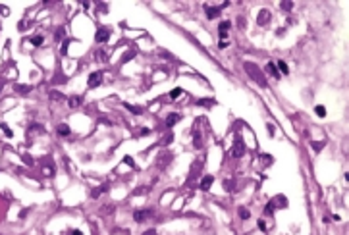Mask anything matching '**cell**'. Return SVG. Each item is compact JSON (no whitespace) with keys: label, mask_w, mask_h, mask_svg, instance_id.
Masks as SVG:
<instances>
[{"label":"cell","mask_w":349,"mask_h":235,"mask_svg":"<svg viewBox=\"0 0 349 235\" xmlns=\"http://www.w3.org/2000/svg\"><path fill=\"white\" fill-rule=\"evenodd\" d=\"M123 160H126V164H129V166H133V158H129V156H126V158H123Z\"/></svg>","instance_id":"27"},{"label":"cell","mask_w":349,"mask_h":235,"mask_svg":"<svg viewBox=\"0 0 349 235\" xmlns=\"http://www.w3.org/2000/svg\"><path fill=\"white\" fill-rule=\"evenodd\" d=\"M64 35H66V29H64V27H58V29H56L54 39H56V41H60V39H64Z\"/></svg>","instance_id":"17"},{"label":"cell","mask_w":349,"mask_h":235,"mask_svg":"<svg viewBox=\"0 0 349 235\" xmlns=\"http://www.w3.org/2000/svg\"><path fill=\"white\" fill-rule=\"evenodd\" d=\"M31 44H33V47H41V44H42V37H41V35L33 37V39H31Z\"/></svg>","instance_id":"18"},{"label":"cell","mask_w":349,"mask_h":235,"mask_svg":"<svg viewBox=\"0 0 349 235\" xmlns=\"http://www.w3.org/2000/svg\"><path fill=\"white\" fill-rule=\"evenodd\" d=\"M177 121H179V114H170V116L166 118V125H168V127H172V125L177 124Z\"/></svg>","instance_id":"11"},{"label":"cell","mask_w":349,"mask_h":235,"mask_svg":"<svg viewBox=\"0 0 349 235\" xmlns=\"http://www.w3.org/2000/svg\"><path fill=\"white\" fill-rule=\"evenodd\" d=\"M126 108H127L129 112H133V114H143V110H141V108H137V106H131V104H126Z\"/></svg>","instance_id":"20"},{"label":"cell","mask_w":349,"mask_h":235,"mask_svg":"<svg viewBox=\"0 0 349 235\" xmlns=\"http://www.w3.org/2000/svg\"><path fill=\"white\" fill-rule=\"evenodd\" d=\"M245 70L249 71V75H251V77H253V79H255L258 85H261V87H266V79H264L261 73H258V68H257V66H253V64H245Z\"/></svg>","instance_id":"1"},{"label":"cell","mask_w":349,"mask_h":235,"mask_svg":"<svg viewBox=\"0 0 349 235\" xmlns=\"http://www.w3.org/2000/svg\"><path fill=\"white\" fill-rule=\"evenodd\" d=\"M276 68L282 71V73H289V68H287V64L284 62V60H278V64H276Z\"/></svg>","instance_id":"12"},{"label":"cell","mask_w":349,"mask_h":235,"mask_svg":"<svg viewBox=\"0 0 349 235\" xmlns=\"http://www.w3.org/2000/svg\"><path fill=\"white\" fill-rule=\"evenodd\" d=\"M257 21H258V25H266L268 21H270V12H268V10H261V12H258Z\"/></svg>","instance_id":"4"},{"label":"cell","mask_w":349,"mask_h":235,"mask_svg":"<svg viewBox=\"0 0 349 235\" xmlns=\"http://www.w3.org/2000/svg\"><path fill=\"white\" fill-rule=\"evenodd\" d=\"M224 187H226V191H230V189L233 187V183H230V181H226V183H224Z\"/></svg>","instance_id":"26"},{"label":"cell","mask_w":349,"mask_h":235,"mask_svg":"<svg viewBox=\"0 0 349 235\" xmlns=\"http://www.w3.org/2000/svg\"><path fill=\"white\" fill-rule=\"evenodd\" d=\"M201 104H202V106H210V104H212V100H208V98H202V100H199V106H201Z\"/></svg>","instance_id":"24"},{"label":"cell","mask_w":349,"mask_h":235,"mask_svg":"<svg viewBox=\"0 0 349 235\" xmlns=\"http://www.w3.org/2000/svg\"><path fill=\"white\" fill-rule=\"evenodd\" d=\"M0 127H2V129H4V133H6V135H8V137H12V131H10V127H8L6 124H0Z\"/></svg>","instance_id":"23"},{"label":"cell","mask_w":349,"mask_h":235,"mask_svg":"<svg viewBox=\"0 0 349 235\" xmlns=\"http://www.w3.org/2000/svg\"><path fill=\"white\" fill-rule=\"evenodd\" d=\"M152 216V210L151 208H145V210H135V214H133V220L135 222H145L147 218Z\"/></svg>","instance_id":"2"},{"label":"cell","mask_w":349,"mask_h":235,"mask_svg":"<svg viewBox=\"0 0 349 235\" xmlns=\"http://www.w3.org/2000/svg\"><path fill=\"white\" fill-rule=\"evenodd\" d=\"M95 39H97V42H106V41L110 39V31H108V29H98Z\"/></svg>","instance_id":"5"},{"label":"cell","mask_w":349,"mask_h":235,"mask_svg":"<svg viewBox=\"0 0 349 235\" xmlns=\"http://www.w3.org/2000/svg\"><path fill=\"white\" fill-rule=\"evenodd\" d=\"M233 156H237V158H239V156H243V143L237 139V141H235V147H233Z\"/></svg>","instance_id":"10"},{"label":"cell","mask_w":349,"mask_h":235,"mask_svg":"<svg viewBox=\"0 0 349 235\" xmlns=\"http://www.w3.org/2000/svg\"><path fill=\"white\" fill-rule=\"evenodd\" d=\"M143 235H156V231H154V229H149L147 233H143Z\"/></svg>","instance_id":"29"},{"label":"cell","mask_w":349,"mask_h":235,"mask_svg":"<svg viewBox=\"0 0 349 235\" xmlns=\"http://www.w3.org/2000/svg\"><path fill=\"white\" fill-rule=\"evenodd\" d=\"M0 91H2V81H0Z\"/></svg>","instance_id":"30"},{"label":"cell","mask_w":349,"mask_h":235,"mask_svg":"<svg viewBox=\"0 0 349 235\" xmlns=\"http://www.w3.org/2000/svg\"><path fill=\"white\" fill-rule=\"evenodd\" d=\"M179 95H182V89H174V91L170 93V98H177Z\"/></svg>","instance_id":"22"},{"label":"cell","mask_w":349,"mask_h":235,"mask_svg":"<svg viewBox=\"0 0 349 235\" xmlns=\"http://www.w3.org/2000/svg\"><path fill=\"white\" fill-rule=\"evenodd\" d=\"M212 181H214V177H212V175H205V177H202V181H201V189H202V191H208Z\"/></svg>","instance_id":"7"},{"label":"cell","mask_w":349,"mask_h":235,"mask_svg":"<svg viewBox=\"0 0 349 235\" xmlns=\"http://www.w3.org/2000/svg\"><path fill=\"white\" fill-rule=\"evenodd\" d=\"M249 216H251V212L241 206V208H239V218H241V220H249Z\"/></svg>","instance_id":"15"},{"label":"cell","mask_w":349,"mask_h":235,"mask_svg":"<svg viewBox=\"0 0 349 235\" xmlns=\"http://www.w3.org/2000/svg\"><path fill=\"white\" fill-rule=\"evenodd\" d=\"M106 189H108V185H102V187H98V189H95V191H93L91 195H93V197H98V195L102 193V191H106Z\"/></svg>","instance_id":"21"},{"label":"cell","mask_w":349,"mask_h":235,"mask_svg":"<svg viewBox=\"0 0 349 235\" xmlns=\"http://www.w3.org/2000/svg\"><path fill=\"white\" fill-rule=\"evenodd\" d=\"M266 71L272 75V77H276V79H280V71H278V68H276L274 62H268V64H266Z\"/></svg>","instance_id":"6"},{"label":"cell","mask_w":349,"mask_h":235,"mask_svg":"<svg viewBox=\"0 0 349 235\" xmlns=\"http://www.w3.org/2000/svg\"><path fill=\"white\" fill-rule=\"evenodd\" d=\"M258 229H261V231H266V223H264L262 220H258Z\"/></svg>","instance_id":"25"},{"label":"cell","mask_w":349,"mask_h":235,"mask_svg":"<svg viewBox=\"0 0 349 235\" xmlns=\"http://www.w3.org/2000/svg\"><path fill=\"white\" fill-rule=\"evenodd\" d=\"M232 27V23H230V21H222V23H220V37L222 39H226V35H228V29Z\"/></svg>","instance_id":"8"},{"label":"cell","mask_w":349,"mask_h":235,"mask_svg":"<svg viewBox=\"0 0 349 235\" xmlns=\"http://www.w3.org/2000/svg\"><path fill=\"white\" fill-rule=\"evenodd\" d=\"M314 112H317L318 118H324V116H326V108H324V106H317V108H314Z\"/></svg>","instance_id":"19"},{"label":"cell","mask_w":349,"mask_h":235,"mask_svg":"<svg viewBox=\"0 0 349 235\" xmlns=\"http://www.w3.org/2000/svg\"><path fill=\"white\" fill-rule=\"evenodd\" d=\"M79 104H81V96H72V98H70V106H72V108H77Z\"/></svg>","instance_id":"14"},{"label":"cell","mask_w":349,"mask_h":235,"mask_svg":"<svg viewBox=\"0 0 349 235\" xmlns=\"http://www.w3.org/2000/svg\"><path fill=\"white\" fill-rule=\"evenodd\" d=\"M70 235H83V233H81L79 229H72V233H70Z\"/></svg>","instance_id":"28"},{"label":"cell","mask_w":349,"mask_h":235,"mask_svg":"<svg viewBox=\"0 0 349 235\" xmlns=\"http://www.w3.org/2000/svg\"><path fill=\"white\" fill-rule=\"evenodd\" d=\"M100 81H102V73H100V71H93L91 75H89V79H87V85L93 89V87H98Z\"/></svg>","instance_id":"3"},{"label":"cell","mask_w":349,"mask_h":235,"mask_svg":"<svg viewBox=\"0 0 349 235\" xmlns=\"http://www.w3.org/2000/svg\"><path fill=\"white\" fill-rule=\"evenodd\" d=\"M16 91H19L21 95H27L31 91V87H27V85H16Z\"/></svg>","instance_id":"16"},{"label":"cell","mask_w":349,"mask_h":235,"mask_svg":"<svg viewBox=\"0 0 349 235\" xmlns=\"http://www.w3.org/2000/svg\"><path fill=\"white\" fill-rule=\"evenodd\" d=\"M205 10H207V17L208 19H214L218 14H220V10L218 8H210V6H205Z\"/></svg>","instance_id":"9"},{"label":"cell","mask_w":349,"mask_h":235,"mask_svg":"<svg viewBox=\"0 0 349 235\" xmlns=\"http://www.w3.org/2000/svg\"><path fill=\"white\" fill-rule=\"evenodd\" d=\"M58 135H70V127H67L66 124H62V125H58Z\"/></svg>","instance_id":"13"}]
</instances>
